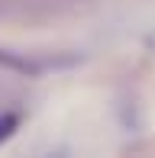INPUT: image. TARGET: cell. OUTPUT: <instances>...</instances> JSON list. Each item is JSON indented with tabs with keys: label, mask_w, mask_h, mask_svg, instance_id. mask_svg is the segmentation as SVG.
I'll list each match as a JSON object with an SVG mask.
<instances>
[{
	"label": "cell",
	"mask_w": 155,
	"mask_h": 158,
	"mask_svg": "<svg viewBox=\"0 0 155 158\" xmlns=\"http://www.w3.org/2000/svg\"><path fill=\"white\" fill-rule=\"evenodd\" d=\"M0 64L10 71H19V74H42V71H52L55 61L52 58H29V55H19V52H10V48H0Z\"/></svg>",
	"instance_id": "cell-1"
},
{
	"label": "cell",
	"mask_w": 155,
	"mask_h": 158,
	"mask_svg": "<svg viewBox=\"0 0 155 158\" xmlns=\"http://www.w3.org/2000/svg\"><path fill=\"white\" fill-rule=\"evenodd\" d=\"M19 129V113H3L0 116V142H6Z\"/></svg>",
	"instance_id": "cell-2"
}]
</instances>
